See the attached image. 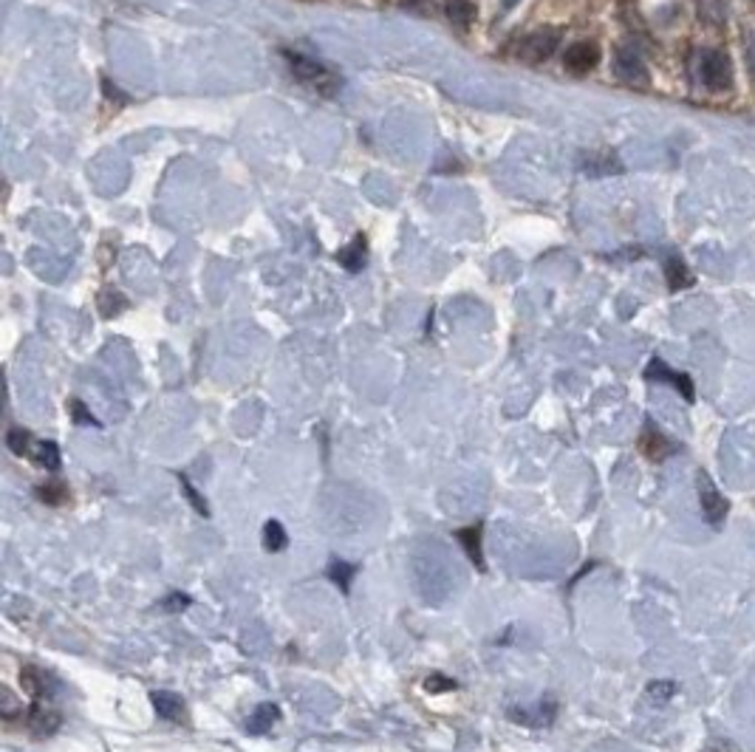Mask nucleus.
I'll return each mask as SVG.
<instances>
[{
  "label": "nucleus",
  "mask_w": 755,
  "mask_h": 752,
  "mask_svg": "<svg viewBox=\"0 0 755 752\" xmlns=\"http://www.w3.org/2000/svg\"><path fill=\"white\" fill-rule=\"evenodd\" d=\"M6 447L17 455V458H28L32 465L48 470V473H57L63 465L60 458V447L54 442H35L32 433L23 430V427H9L6 433Z\"/></svg>",
  "instance_id": "obj_1"
},
{
  "label": "nucleus",
  "mask_w": 755,
  "mask_h": 752,
  "mask_svg": "<svg viewBox=\"0 0 755 752\" xmlns=\"http://www.w3.org/2000/svg\"><path fill=\"white\" fill-rule=\"evenodd\" d=\"M63 725V715L57 707H51V702H32L26 707L20 727L32 733V738H51Z\"/></svg>",
  "instance_id": "obj_2"
},
{
  "label": "nucleus",
  "mask_w": 755,
  "mask_h": 752,
  "mask_svg": "<svg viewBox=\"0 0 755 752\" xmlns=\"http://www.w3.org/2000/svg\"><path fill=\"white\" fill-rule=\"evenodd\" d=\"M696 486H699V501H702L705 520L713 529H721L724 520H728V515H730V501L718 493L708 473H696Z\"/></svg>",
  "instance_id": "obj_3"
},
{
  "label": "nucleus",
  "mask_w": 755,
  "mask_h": 752,
  "mask_svg": "<svg viewBox=\"0 0 755 752\" xmlns=\"http://www.w3.org/2000/svg\"><path fill=\"white\" fill-rule=\"evenodd\" d=\"M699 77L710 91H728L733 85V63L721 51H705L699 63Z\"/></svg>",
  "instance_id": "obj_4"
},
{
  "label": "nucleus",
  "mask_w": 755,
  "mask_h": 752,
  "mask_svg": "<svg viewBox=\"0 0 755 752\" xmlns=\"http://www.w3.org/2000/svg\"><path fill=\"white\" fill-rule=\"evenodd\" d=\"M20 684L32 702H51L57 693V679L35 662H26L20 668Z\"/></svg>",
  "instance_id": "obj_5"
},
{
  "label": "nucleus",
  "mask_w": 755,
  "mask_h": 752,
  "mask_svg": "<svg viewBox=\"0 0 755 752\" xmlns=\"http://www.w3.org/2000/svg\"><path fill=\"white\" fill-rule=\"evenodd\" d=\"M636 450H640V455L648 458L651 465H662L665 458H671V455L679 450V444L671 442L662 430H656V427L648 422L645 430L640 433V439H636Z\"/></svg>",
  "instance_id": "obj_6"
},
{
  "label": "nucleus",
  "mask_w": 755,
  "mask_h": 752,
  "mask_svg": "<svg viewBox=\"0 0 755 752\" xmlns=\"http://www.w3.org/2000/svg\"><path fill=\"white\" fill-rule=\"evenodd\" d=\"M286 60H288V68H292V74L300 82H306V85H314V89H326L329 82H334V77L326 71V66L309 60V57H303V54L286 51Z\"/></svg>",
  "instance_id": "obj_7"
},
{
  "label": "nucleus",
  "mask_w": 755,
  "mask_h": 752,
  "mask_svg": "<svg viewBox=\"0 0 755 752\" xmlns=\"http://www.w3.org/2000/svg\"><path fill=\"white\" fill-rule=\"evenodd\" d=\"M563 63H566V68L571 74H589L600 63V46L592 43V40H580V43H574V46L566 48Z\"/></svg>",
  "instance_id": "obj_8"
},
{
  "label": "nucleus",
  "mask_w": 755,
  "mask_h": 752,
  "mask_svg": "<svg viewBox=\"0 0 755 752\" xmlns=\"http://www.w3.org/2000/svg\"><path fill=\"white\" fill-rule=\"evenodd\" d=\"M614 74L628 82V85H648V71L645 63L640 60V54H634L631 48H620L614 54Z\"/></svg>",
  "instance_id": "obj_9"
},
{
  "label": "nucleus",
  "mask_w": 755,
  "mask_h": 752,
  "mask_svg": "<svg viewBox=\"0 0 755 752\" xmlns=\"http://www.w3.org/2000/svg\"><path fill=\"white\" fill-rule=\"evenodd\" d=\"M151 702L156 707V715L167 721V725H187V705L176 693H167V690L151 693Z\"/></svg>",
  "instance_id": "obj_10"
},
{
  "label": "nucleus",
  "mask_w": 755,
  "mask_h": 752,
  "mask_svg": "<svg viewBox=\"0 0 755 752\" xmlns=\"http://www.w3.org/2000/svg\"><path fill=\"white\" fill-rule=\"evenodd\" d=\"M453 538L464 546V552H467V558L476 563V569L484 571L487 563H484V552H481V538H484V524H481V520H478V524L464 527V529H456Z\"/></svg>",
  "instance_id": "obj_11"
},
{
  "label": "nucleus",
  "mask_w": 755,
  "mask_h": 752,
  "mask_svg": "<svg viewBox=\"0 0 755 752\" xmlns=\"http://www.w3.org/2000/svg\"><path fill=\"white\" fill-rule=\"evenodd\" d=\"M645 376L648 380H656V382H671L687 402H693V382H690V376H685V373H676V371H671L667 368L662 360H654L651 365H648V371H645Z\"/></svg>",
  "instance_id": "obj_12"
},
{
  "label": "nucleus",
  "mask_w": 755,
  "mask_h": 752,
  "mask_svg": "<svg viewBox=\"0 0 755 752\" xmlns=\"http://www.w3.org/2000/svg\"><path fill=\"white\" fill-rule=\"evenodd\" d=\"M32 496H35L40 504H46V507H66V504H71V489H68V484L60 481V478H51V481L37 484V486L32 489Z\"/></svg>",
  "instance_id": "obj_13"
},
{
  "label": "nucleus",
  "mask_w": 755,
  "mask_h": 752,
  "mask_svg": "<svg viewBox=\"0 0 755 752\" xmlns=\"http://www.w3.org/2000/svg\"><path fill=\"white\" fill-rule=\"evenodd\" d=\"M555 48H558V32H538L524 43V51L520 54H524L530 63H540L546 57H551Z\"/></svg>",
  "instance_id": "obj_14"
},
{
  "label": "nucleus",
  "mask_w": 755,
  "mask_h": 752,
  "mask_svg": "<svg viewBox=\"0 0 755 752\" xmlns=\"http://www.w3.org/2000/svg\"><path fill=\"white\" fill-rule=\"evenodd\" d=\"M365 257H368V246H365V238H362V235H357L351 244H348L345 249H340V255H337V260H340V264H342L348 272H360L362 264H365Z\"/></svg>",
  "instance_id": "obj_15"
},
{
  "label": "nucleus",
  "mask_w": 755,
  "mask_h": 752,
  "mask_svg": "<svg viewBox=\"0 0 755 752\" xmlns=\"http://www.w3.org/2000/svg\"><path fill=\"white\" fill-rule=\"evenodd\" d=\"M278 715H280L278 705H260V707L249 715V721H246V733H267V730H272V725L278 721Z\"/></svg>",
  "instance_id": "obj_16"
},
{
  "label": "nucleus",
  "mask_w": 755,
  "mask_h": 752,
  "mask_svg": "<svg viewBox=\"0 0 755 752\" xmlns=\"http://www.w3.org/2000/svg\"><path fill=\"white\" fill-rule=\"evenodd\" d=\"M286 546H288V535H286L283 524L280 520H267L264 524V548L269 555H278V552H283Z\"/></svg>",
  "instance_id": "obj_17"
},
{
  "label": "nucleus",
  "mask_w": 755,
  "mask_h": 752,
  "mask_svg": "<svg viewBox=\"0 0 755 752\" xmlns=\"http://www.w3.org/2000/svg\"><path fill=\"white\" fill-rule=\"evenodd\" d=\"M357 571H360V566H354V563H345V560H334V563L329 566V577H331V580L340 586V591H342V594L351 591V580L357 577Z\"/></svg>",
  "instance_id": "obj_18"
},
{
  "label": "nucleus",
  "mask_w": 755,
  "mask_h": 752,
  "mask_svg": "<svg viewBox=\"0 0 755 752\" xmlns=\"http://www.w3.org/2000/svg\"><path fill=\"white\" fill-rule=\"evenodd\" d=\"M447 17L456 23V26H470L476 20V4H470V0H447Z\"/></svg>",
  "instance_id": "obj_19"
},
{
  "label": "nucleus",
  "mask_w": 755,
  "mask_h": 752,
  "mask_svg": "<svg viewBox=\"0 0 755 752\" xmlns=\"http://www.w3.org/2000/svg\"><path fill=\"white\" fill-rule=\"evenodd\" d=\"M665 275H667V286L674 288V292H679V288L690 286V272L687 266L682 264V260H667V266H665Z\"/></svg>",
  "instance_id": "obj_20"
},
{
  "label": "nucleus",
  "mask_w": 755,
  "mask_h": 752,
  "mask_svg": "<svg viewBox=\"0 0 755 752\" xmlns=\"http://www.w3.org/2000/svg\"><path fill=\"white\" fill-rule=\"evenodd\" d=\"M179 486H182V493L187 496V501L193 504V509H195L198 515H204V517H207V515H210L207 501H204V496H198V493H195V486L190 484V478H187V475H179Z\"/></svg>",
  "instance_id": "obj_21"
},
{
  "label": "nucleus",
  "mask_w": 755,
  "mask_h": 752,
  "mask_svg": "<svg viewBox=\"0 0 755 752\" xmlns=\"http://www.w3.org/2000/svg\"><path fill=\"white\" fill-rule=\"evenodd\" d=\"M425 690L427 693H453V690H458V684H456V679H447L442 674H433V676L425 679Z\"/></svg>",
  "instance_id": "obj_22"
},
{
  "label": "nucleus",
  "mask_w": 755,
  "mask_h": 752,
  "mask_svg": "<svg viewBox=\"0 0 755 752\" xmlns=\"http://www.w3.org/2000/svg\"><path fill=\"white\" fill-rule=\"evenodd\" d=\"M187 605H190V597H184V594H179V591H173V594L159 605V609L167 611V614H176V611H184Z\"/></svg>",
  "instance_id": "obj_23"
},
{
  "label": "nucleus",
  "mask_w": 755,
  "mask_h": 752,
  "mask_svg": "<svg viewBox=\"0 0 755 752\" xmlns=\"http://www.w3.org/2000/svg\"><path fill=\"white\" fill-rule=\"evenodd\" d=\"M71 416H74V422H77V424H94V427L100 424V422H97L89 411H85V404H82V402H77V399L71 402Z\"/></svg>",
  "instance_id": "obj_24"
},
{
  "label": "nucleus",
  "mask_w": 755,
  "mask_h": 752,
  "mask_svg": "<svg viewBox=\"0 0 755 752\" xmlns=\"http://www.w3.org/2000/svg\"><path fill=\"white\" fill-rule=\"evenodd\" d=\"M105 97H110V99H120V102H128V97H122L120 91H116V85H110L108 79H105Z\"/></svg>",
  "instance_id": "obj_25"
}]
</instances>
